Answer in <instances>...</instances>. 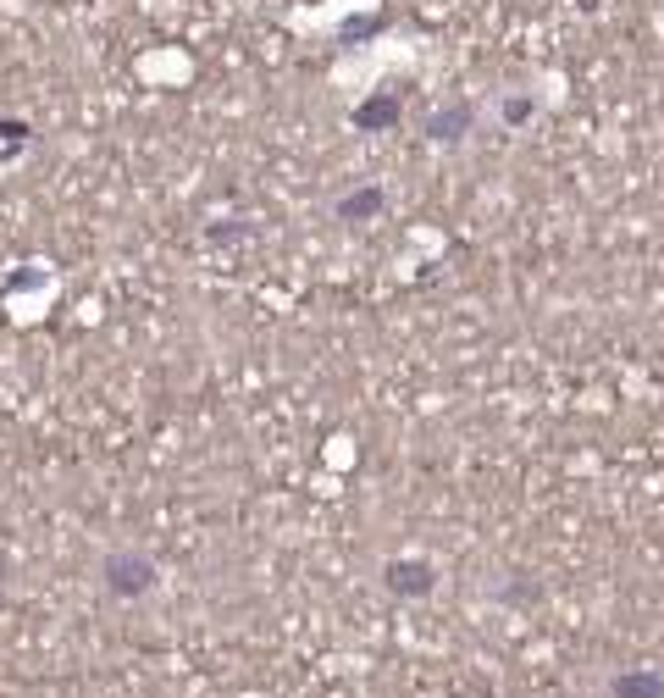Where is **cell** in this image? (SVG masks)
I'll return each instance as SVG.
<instances>
[{"mask_svg": "<svg viewBox=\"0 0 664 698\" xmlns=\"http://www.w3.org/2000/svg\"><path fill=\"white\" fill-rule=\"evenodd\" d=\"M100 571H106V588L117 593V599H144V593L155 588V566L144 560V554H128V549L106 554V566Z\"/></svg>", "mask_w": 664, "mask_h": 698, "instance_id": "6da1fadb", "label": "cell"}, {"mask_svg": "<svg viewBox=\"0 0 664 698\" xmlns=\"http://www.w3.org/2000/svg\"><path fill=\"white\" fill-rule=\"evenodd\" d=\"M388 582L404 593H427V571L421 566H388Z\"/></svg>", "mask_w": 664, "mask_h": 698, "instance_id": "7a4b0ae2", "label": "cell"}, {"mask_svg": "<svg viewBox=\"0 0 664 698\" xmlns=\"http://www.w3.org/2000/svg\"><path fill=\"white\" fill-rule=\"evenodd\" d=\"M338 211H344V217H371V211H377V194H355V200H344Z\"/></svg>", "mask_w": 664, "mask_h": 698, "instance_id": "3957f363", "label": "cell"}]
</instances>
